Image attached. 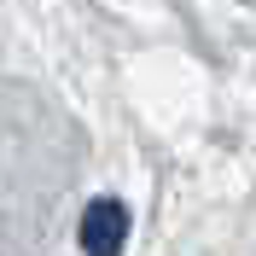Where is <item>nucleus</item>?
<instances>
[{"label": "nucleus", "instance_id": "1", "mask_svg": "<svg viewBox=\"0 0 256 256\" xmlns=\"http://www.w3.org/2000/svg\"><path fill=\"white\" fill-rule=\"evenodd\" d=\"M122 244H128V204L94 198L82 210V256H122Z\"/></svg>", "mask_w": 256, "mask_h": 256}]
</instances>
